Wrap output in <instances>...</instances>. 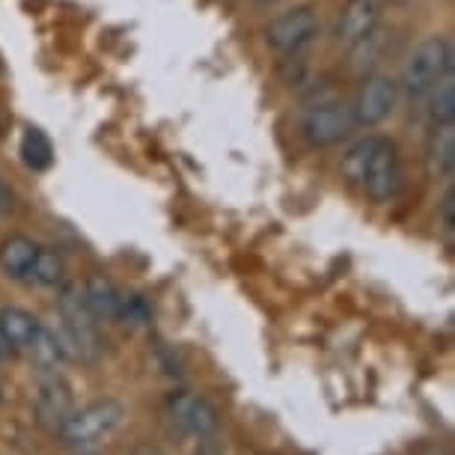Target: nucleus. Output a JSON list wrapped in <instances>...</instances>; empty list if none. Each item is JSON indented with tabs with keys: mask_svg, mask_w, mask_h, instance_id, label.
<instances>
[{
	"mask_svg": "<svg viewBox=\"0 0 455 455\" xmlns=\"http://www.w3.org/2000/svg\"><path fill=\"white\" fill-rule=\"evenodd\" d=\"M452 72V45L446 36H426L408 51L399 87L414 99H423L443 75Z\"/></svg>",
	"mask_w": 455,
	"mask_h": 455,
	"instance_id": "f257e3e1",
	"label": "nucleus"
},
{
	"mask_svg": "<svg viewBox=\"0 0 455 455\" xmlns=\"http://www.w3.org/2000/svg\"><path fill=\"white\" fill-rule=\"evenodd\" d=\"M322 24L313 6H295V10L280 12L277 19L268 21L265 28V39L274 51L289 57H298L304 48H310L315 36H319Z\"/></svg>",
	"mask_w": 455,
	"mask_h": 455,
	"instance_id": "f03ea898",
	"label": "nucleus"
},
{
	"mask_svg": "<svg viewBox=\"0 0 455 455\" xmlns=\"http://www.w3.org/2000/svg\"><path fill=\"white\" fill-rule=\"evenodd\" d=\"M60 319L68 328L78 348V357L84 360H96L101 355V333L99 322L92 315L87 298H84V286H66L60 295Z\"/></svg>",
	"mask_w": 455,
	"mask_h": 455,
	"instance_id": "7ed1b4c3",
	"label": "nucleus"
},
{
	"mask_svg": "<svg viewBox=\"0 0 455 455\" xmlns=\"http://www.w3.org/2000/svg\"><path fill=\"white\" fill-rule=\"evenodd\" d=\"M355 125V110L348 101H319L300 119V134L310 146H333L346 140Z\"/></svg>",
	"mask_w": 455,
	"mask_h": 455,
	"instance_id": "20e7f679",
	"label": "nucleus"
},
{
	"mask_svg": "<svg viewBox=\"0 0 455 455\" xmlns=\"http://www.w3.org/2000/svg\"><path fill=\"white\" fill-rule=\"evenodd\" d=\"M119 417H123V405L114 399H105V402H92L84 411H75V414H66V419L60 423V437H63L66 443H92L99 441V437H105L110 428L119 423Z\"/></svg>",
	"mask_w": 455,
	"mask_h": 455,
	"instance_id": "39448f33",
	"label": "nucleus"
},
{
	"mask_svg": "<svg viewBox=\"0 0 455 455\" xmlns=\"http://www.w3.org/2000/svg\"><path fill=\"white\" fill-rule=\"evenodd\" d=\"M363 191L372 196L375 203H390L393 196H399L402 191V164H399V152L396 143L387 137H378L375 152L366 164L363 173Z\"/></svg>",
	"mask_w": 455,
	"mask_h": 455,
	"instance_id": "423d86ee",
	"label": "nucleus"
},
{
	"mask_svg": "<svg viewBox=\"0 0 455 455\" xmlns=\"http://www.w3.org/2000/svg\"><path fill=\"white\" fill-rule=\"evenodd\" d=\"M399 101V84L384 78V75H372L363 81V87L357 90V99L351 110H355L357 125H381Z\"/></svg>",
	"mask_w": 455,
	"mask_h": 455,
	"instance_id": "0eeeda50",
	"label": "nucleus"
},
{
	"mask_svg": "<svg viewBox=\"0 0 455 455\" xmlns=\"http://www.w3.org/2000/svg\"><path fill=\"white\" fill-rule=\"evenodd\" d=\"M167 411L173 423L188 435L209 437L218 428V408L209 399L196 396V393H176L167 399Z\"/></svg>",
	"mask_w": 455,
	"mask_h": 455,
	"instance_id": "6e6552de",
	"label": "nucleus"
},
{
	"mask_svg": "<svg viewBox=\"0 0 455 455\" xmlns=\"http://www.w3.org/2000/svg\"><path fill=\"white\" fill-rule=\"evenodd\" d=\"M378 19H381V12H378L375 0H348L337 21V42L346 48L360 45L378 30Z\"/></svg>",
	"mask_w": 455,
	"mask_h": 455,
	"instance_id": "1a4fd4ad",
	"label": "nucleus"
},
{
	"mask_svg": "<svg viewBox=\"0 0 455 455\" xmlns=\"http://www.w3.org/2000/svg\"><path fill=\"white\" fill-rule=\"evenodd\" d=\"M426 170L432 179H452L455 173V123L432 128L426 146Z\"/></svg>",
	"mask_w": 455,
	"mask_h": 455,
	"instance_id": "9d476101",
	"label": "nucleus"
},
{
	"mask_svg": "<svg viewBox=\"0 0 455 455\" xmlns=\"http://www.w3.org/2000/svg\"><path fill=\"white\" fill-rule=\"evenodd\" d=\"M42 331V322L21 307H4L0 310V339L10 348H30Z\"/></svg>",
	"mask_w": 455,
	"mask_h": 455,
	"instance_id": "9b49d317",
	"label": "nucleus"
},
{
	"mask_svg": "<svg viewBox=\"0 0 455 455\" xmlns=\"http://www.w3.org/2000/svg\"><path fill=\"white\" fill-rule=\"evenodd\" d=\"M39 244L28 235H12L0 244V268L12 280H30V268L36 262Z\"/></svg>",
	"mask_w": 455,
	"mask_h": 455,
	"instance_id": "f8f14e48",
	"label": "nucleus"
},
{
	"mask_svg": "<svg viewBox=\"0 0 455 455\" xmlns=\"http://www.w3.org/2000/svg\"><path fill=\"white\" fill-rule=\"evenodd\" d=\"M84 298H87V304H90V310L96 319H116L123 291H119L108 277L92 274V277L84 283Z\"/></svg>",
	"mask_w": 455,
	"mask_h": 455,
	"instance_id": "ddd939ff",
	"label": "nucleus"
},
{
	"mask_svg": "<svg viewBox=\"0 0 455 455\" xmlns=\"http://www.w3.org/2000/svg\"><path fill=\"white\" fill-rule=\"evenodd\" d=\"M19 156L24 161V167L33 170V173H42V170H48L54 164V146H51L48 134L42 132V128L28 125L19 143Z\"/></svg>",
	"mask_w": 455,
	"mask_h": 455,
	"instance_id": "4468645a",
	"label": "nucleus"
},
{
	"mask_svg": "<svg viewBox=\"0 0 455 455\" xmlns=\"http://www.w3.org/2000/svg\"><path fill=\"white\" fill-rule=\"evenodd\" d=\"M423 99H428L426 114H428V119H432V125L455 123V75L452 72L443 75V78L437 81Z\"/></svg>",
	"mask_w": 455,
	"mask_h": 455,
	"instance_id": "2eb2a0df",
	"label": "nucleus"
},
{
	"mask_svg": "<svg viewBox=\"0 0 455 455\" xmlns=\"http://www.w3.org/2000/svg\"><path fill=\"white\" fill-rule=\"evenodd\" d=\"M30 280H36L39 286H48V289L63 286V283H66L63 256H60L57 251H42V247H39L36 262H33V268H30Z\"/></svg>",
	"mask_w": 455,
	"mask_h": 455,
	"instance_id": "dca6fc26",
	"label": "nucleus"
},
{
	"mask_svg": "<svg viewBox=\"0 0 455 455\" xmlns=\"http://www.w3.org/2000/svg\"><path fill=\"white\" fill-rule=\"evenodd\" d=\"M39 414H42V419H57V428L68 414V393H66L63 384L57 381V378H48V381L42 384Z\"/></svg>",
	"mask_w": 455,
	"mask_h": 455,
	"instance_id": "f3484780",
	"label": "nucleus"
},
{
	"mask_svg": "<svg viewBox=\"0 0 455 455\" xmlns=\"http://www.w3.org/2000/svg\"><path fill=\"white\" fill-rule=\"evenodd\" d=\"M375 143H378L375 134L372 137H363V140H357L346 152V158H342V176H346L348 182H355V185L363 182V173H366L369 158H372V152H375Z\"/></svg>",
	"mask_w": 455,
	"mask_h": 455,
	"instance_id": "a211bd4d",
	"label": "nucleus"
},
{
	"mask_svg": "<svg viewBox=\"0 0 455 455\" xmlns=\"http://www.w3.org/2000/svg\"><path fill=\"white\" fill-rule=\"evenodd\" d=\"M116 319L132 324V328H143V324L152 322V304L140 295V291H128V295H123V300H119Z\"/></svg>",
	"mask_w": 455,
	"mask_h": 455,
	"instance_id": "6ab92c4d",
	"label": "nucleus"
},
{
	"mask_svg": "<svg viewBox=\"0 0 455 455\" xmlns=\"http://www.w3.org/2000/svg\"><path fill=\"white\" fill-rule=\"evenodd\" d=\"M441 227H443V233L446 235H452L455 233V188H446V194H443V200H441Z\"/></svg>",
	"mask_w": 455,
	"mask_h": 455,
	"instance_id": "aec40b11",
	"label": "nucleus"
},
{
	"mask_svg": "<svg viewBox=\"0 0 455 455\" xmlns=\"http://www.w3.org/2000/svg\"><path fill=\"white\" fill-rule=\"evenodd\" d=\"M15 209V194H12V188L0 179V214H10Z\"/></svg>",
	"mask_w": 455,
	"mask_h": 455,
	"instance_id": "412c9836",
	"label": "nucleus"
},
{
	"mask_svg": "<svg viewBox=\"0 0 455 455\" xmlns=\"http://www.w3.org/2000/svg\"><path fill=\"white\" fill-rule=\"evenodd\" d=\"M4 348H6V346H4V339H0V360H4Z\"/></svg>",
	"mask_w": 455,
	"mask_h": 455,
	"instance_id": "4be33fe9",
	"label": "nucleus"
},
{
	"mask_svg": "<svg viewBox=\"0 0 455 455\" xmlns=\"http://www.w3.org/2000/svg\"><path fill=\"white\" fill-rule=\"evenodd\" d=\"M256 4H259V0H256Z\"/></svg>",
	"mask_w": 455,
	"mask_h": 455,
	"instance_id": "5701e85b",
	"label": "nucleus"
}]
</instances>
